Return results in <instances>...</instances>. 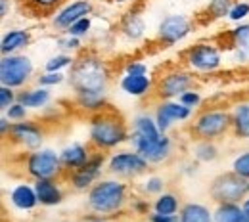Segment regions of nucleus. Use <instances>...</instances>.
<instances>
[{"label": "nucleus", "mask_w": 249, "mask_h": 222, "mask_svg": "<svg viewBox=\"0 0 249 222\" xmlns=\"http://www.w3.org/2000/svg\"><path fill=\"white\" fill-rule=\"evenodd\" d=\"M67 79L75 94H89V92L106 94L109 83V71L98 56L83 54L73 62Z\"/></svg>", "instance_id": "obj_1"}, {"label": "nucleus", "mask_w": 249, "mask_h": 222, "mask_svg": "<svg viewBox=\"0 0 249 222\" xmlns=\"http://www.w3.org/2000/svg\"><path fill=\"white\" fill-rule=\"evenodd\" d=\"M89 140L96 150L106 152L121 146L124 142H130V132L119 115L104 109L100 113H94V117L90 119Z\"/></svg>", "instance_id": "obj_2"}, {"label": "nucleus", "mask_w": 249, "mask_h": 222, "mask_svg": "<svg viewBox=\"0 0 249 222\" xmlns=\"http://www.w3.org/2000/svg\"><path fill=\"white\" fill-rule=\"evenodd\" d=\"M126 184L117 178L98 180L87 195V205L98 217H113L121 213L126 203Z\"/></svg>", "instance_id": "obj_3"}, {"label": "nucleus", "mask_w": 249, "mask_h": 222, "mask_svg": "<svg viewBox=\"0 0 249 222\" xmlns=\"http://www.w3.org/2000/svg\"><path fill=\"white\" fill-rule=\"evenodd\" d=\"M232 128V113L224 109H203L194 125L192 132L199 140H217L218 136L226 134Z\"/></svg>", "instance_id": "obj_4"}, {"label": "nucleus", "mask_w": 249, "mask_h": 222, "mask_svg": "<svg viewBox=\"0 0 249 222\" xmlns=\"http://www.w3.org/2000/svg\"><path fill=\"white\" fill-rule=\"evenodd\" d=\"M35 73L29 56L23 54H10L2 56L0 60V83L10 88H21Z\"/></svg>", "instance_id": "obj_5"}, {"label": "nucleus", "mask_w": 249, "mask_h": 222, "mask_svg": "<svg viewBox=\"0 0 249 222\" xmlns=\"http://www.w3.org/2000/svg\"><path fill=\"white\" fill-rule=\"evenodd\" d=\"M248 193V180L238 176L234 171L218 174L209 188V195L217 203H240Z\"/></svg>", "instance_id": "obj_6"}, {"label": "nucleus", "mask_w": 249, "mask_h": 222, "mask_svg": "<svg viewBox=\"0 0 249 222\" xmlns=\"http://www.w3.org/2000/svg\"><path fill=\"white\" fill-rule=\"evenodd\" d=\"M25 169H27V174L35 178V180H40V178H56L63 169V163L60 154H56L54 150H48V148H40V150H35L31 152L27 159H25Z\"/></svg>", "instance_id": "obj_7"}, {"label": "nucleus", "mask_w": 249, "mask_h": 222, "mask_svg": "<svg viewBox=\"0 0 249 222\" xmlns=\"http://www.w3.org/2000/svg\"><path fill=\"white\" fill-rule=\"evenodd\" d=\"M184 62L197 73H213L222 64V52L213 42H197L186 50Z\"/></svg>", "instance_id": "obj_8"}, {"label": "nucleus", "mask_w": 249, "mask_h": 222, "mask_svg": "<svg viewBox=\"0 0 249 222\" xmlns=\"http://www.w3.org/2000/svg\"><path fill=\"white\" fill-rule=\"evenodd\" d=\"M148 161L142 157L138 152H117L107 161V171L113 176L121 178H134L138 174H144L148 171Z\"/></svg>", "instance_id": "obj_9"}, {"label": "nucleus", "mask_w": 249, "mask_h": 222, "mask_svg": "<svg viewBox=\"0 0 249 222\" xmlns=\"http://www.w3.org/2000/svg\"><path fill=\"white\" fill-rule=\"evenodd\" d=\"M192 33V21L182 14H171L161 19L159 29H157V40L163 46H175L182 42L188 34Z\"/></svg>", "instance_id": "obj_10"}, {"label": "nucleus", "mask_w": 249, "mask_h": 222, "mask_svg": "<svg viewBox=\"0 0 249 222\" xmlns=\"http://www.w3.org/2000/svg\"><path fill=\"white\" fill-rule=\"evenodd\" d=\"M130 144L148 163H163L173 154V140L167 134H161L157 140H146L130 134Z\"/></svg>", "instance_id": "obj_11"}, {"label": "nucleus", "mask_w": 249, "mask_h": 222, "mask_svg": "<svg viewBox=\"0 0 249 222\" xmlns=\"http://www.w3.org/2000/svg\"><path fill=\"white\" fill-rule=\"evenodd\" d=\"M192 86H194V77L190 73L182 69H173L157 81L156 92L161 100H175V98L178 100Z\"/></svg>", "instance_id": "obj_12"}, {"label": "nucleus", "mask_w": 249, "mask_h": 222, "mask_svg": "<svg viewBox=\"0 0 249 222\" xmlns=\"http://www.w3.org/2000/svg\"><path fill=\"white\" fill-rule=\"evenodd\" d=\"M8 136H10V140L14 144L21 146L27 152L40 150L42 148V142H44V130L38 127L36 123H31V121L12 123V128H10Z\"/></svg>", "instance_id": "obj_13"}, {"label": "nucleus", "mask_w": 249, "mask_h": 222, "mask_svg": "<svg viewBox=\"0 0 249 222\" xmlns=\"http://www.w3.org/2000/svg\"><path fill=\"white\" fill-rule=\"evenodd\" d=\"M194 109L186 107L184 103H180L178 100H163L156 109V123L161 132L167 134V130L173 127L175 123H180V121H188L192 117Z\"/></svg>", "instance_id": "obj_14"}, {"label": "nucleus", "mask_w": 249, "mask_h": 222, "mask_svg": "<svg viewBox=\"0 0 249 222\" xmlns=\"http://www.w3.org/2000/svg\"><path fill=\"white\" fill-rule=\"evenodd\" d=\"M104 163H106V157L102 154L90 155V159L81 169L71 172V186L79 191L90 190L98 182V178H100V174L104 171Z\"/></svg>", "instance_id": "obj_15"}, {"label": "nucleus", "mask_w": 249, "mask_h": 222, "mask_svg": "<svg viewBox=\"0 0 249 222\" xmlns=\"http://www.w3.org/2000/svg\"><path fill=\"white\" fill-rule=\"evenodd\" d=\"M92 14V4L89 0H75V2H69L65 8H62L54 17H52V25L58 29V31H67L75 21L87 17Z\"/></svg>", "instance_id": "obj_16"}, {"label": "nucleus", "mask_w": 249, "mask_h": 222, "mask_svg": "<svg viewBox=\"0 0 249 222\" xmlns=\"http://www.w3.org/2000/svg\"><path fill=\"white\" fill-rule=\"evenodd\" d=\"M119 86L126 96H132V98H144L152 92L154 88V81L148 73H142V75H128L123 73L121 81H119Z\"/></svg>", "instance_id": "obj_17"}, {"label": "nucleus", "mask_w": 249, "mask_h": 222, "mask_svg": "<svg viewBox=\"0 0 249 222\" xmlns=\"http://www.w3.org/2000/svg\"><path fill=\"white\" fill-rule=\"evenodd\" d=\"M35 191L38 197V203L42 207H56L63 201V191L62 188L56 184L54 178H40L35 180Z\"/></svg>", "instance_id": "obj_18"}, {"label": "nucleus", "mask_w": 249, "mask_h": 222, "mask_svg": "<svg viewBox=\"0 0 249 222\" xmlns=\"http://www.w3.org/2000/svg\"><path fill=\"white\" fill-rule=\"evenodd\" d=\"M60 157H62V163L65 169L77 171L90 159V150H89V146H85L81 142H73V144L65 146L60 152Z\"/></svg>", "instance_id": "obj_19"}, {"label": "nucleus", "mask_w": 249, "mask_h": 222, "mask_svg": "<svg viewBox=\"0 0 249 222\" xmlns=\"http://www.w3.org/2000/svg\"><path fill=\"white\" fill-rule=\"evenodd\" d=\"M10 203L18 211H23V213H29L36 205H40L35 186H29V184H18L14 190L10 191Z\"/></svg>", "instance_id": "obj_20"}, {"label": "nucleus", "mask_w": 249, "mask_h": 222, "mask_svg": "<svg viewBox=\"0 0 249 222\" xmlns=\"http://www.w3.org/2000/svg\"><path fill=\"white\" fill-rule=\"evenodd\" d=\"M234 60L240 64H249V23H240L230 31Z\"/></svg>", "instance_id": "obj_21"}, {"label": "nucleus", "mask_w": 249, "mask_h": 222, "mask_svg": "<svg viewBox=\"0 0 249 222\" xmlns=\"http://www.w3.org/2000/svg\"><path fill=\"white\" fill-rule=\"evenodd\" d=\"M29 42H31V33L27 31V29H12V31H8L2 36L0 52H2V56L18 54V52L23 50Z\"/></svg>", "instance_id": "obj_22"}, {"label": "nucleus", "mask_w": 249, "mask_h": 222, "mask_svg": "<svg viewBox=\"0 0 249 222\" xmlns=\"http://www.w3.org/2000/svg\"><path fill=\"white\" fill-rule=\"evenodd\" d=\"M161 134H165V132L159 130L156 117H152L148 113H140L132 119V136L146 138V140H157Z\"/></svg>", "instance_id": "obj_23"}, {"label": "nucleus", "mask_w": 249, "mask_h": 222, "mask_svg": "<svg viewBox=\"0 0 249 222\" xmlns=\"http://www.w3.org/2000/svg\"><path fill=\"white\" fill-rule=\"evenodd\" d=\"M178 222H215L213 211L201 203H184L178 213Z\"/></svg>", "instance_id": "obj_24"}, {"label": "nucleus", "mask_w": 249, "mask_h": 222, "mask_svg": "<svg viewBox=\"0 0 249 222\" xmlns=\"http://www.w3.org/2000/svg\"><path fill=\"white\" fill-rule=\"evenodd\" d=\"M52 100V94L48 88L44 86H36V88H27L23 92L18 94V102H21L27 109H40L46 107Z\"/></svg>", "instance_id": "obj_25"}, {"label": "nucleus", "mask_w": 249, "mask_h": 222, "mask_svg": "<svg viewBox=\"0 0 249 222\" xmlns=\"http://www.w3.org/2000/svg\"><path fill=\"white\" fill-rule=\"evenodd\" d=\"M213 217L215 222H248L246 211L240 203H217Z\"/></svg>", "instance_id": "obj_26"}, {"label": "nucleus", "mask_w": 249, "mask_h": 222, "mask_svg": "<svg viewBox=\"0 0 249 222\" xmlns=\"http://www.w3.org/2000/svg\"><path fill=\"white\" fill-rule=\"evenodd\" d=\"M121 33L128 40H140L146 34V23H144L142 16L136 12L126 14L121 21Z\"/></svg>", "instance_id": "obj_27"}, {"label": "nucleus", "mask_w": 249, "mask_h": 222, "mask_svg": "<svg viewBox=\"0 0 249 222\" xmlns=\"http://www.w3.org/2000/svg\"><path fill=\"white\" fill-rule=\"evenodd\" d=\"M232 130L238 138H249V102H240L232 111Z\"/></svg>", "instance_id": "obj_28"}, {"label": "nucleus", "mask_w": 249, "mask_h": 222, "mask_svg": "<svg viewBox=\"0 0 249 222\" xmlns=\"http://www.w3.org/2000/svg\"><path fill=\"white\" fill-rule=\"evenodd\" d=\"M180 199L177 193L173 191H163L157 195V199L154 201L152 209L154 213H159V215H178L180 213Z\"/></svg>", "instance_id": "obj_29"}, {"label": "nucleus", "mask_w": 249, "mask_h": 222, "mask_svg": "<svg viewBox=\"0 0 249 222\" xmlns=\"http://www.w3.org/2000/svg\"><path fill=\"white\" fill-rule=\"evenodd\" d=\"M75 102L81 109L90 111V113H100L106 109L107 102H106V94H96V92H89V94H75Z\"/></svg>", "instance_id": "obj_30"}, {"label": "nucleus", "mask_w": 249, "mask_h": 222, "mask_svg": "<svg viewBox=\"0 0 249 222\" xmlns=\"http://www.w3.org/2000/svg\"><path fill=\"white\" fill-rule=\"evenodd\" d=\"M192 154H194V159L199 163H211L218 157V148L215 146L213 140H199L194 146Z\"/></svg>", "instance_id": "obj_31"}, {"label": "nucleus", "mask_w": 249, "mask_h": 222, "mask_svg": "<svg viewBox=\"0 0 249 222\" xmlns=\"http://www.w3.org/2000/svg\"><path fill=\"white\" fill-rule=\"evenodd\" d=\"M73 62H75V60H73L69 54H56V56H52V58H48V60H46V64H44V71L63 73V69L71 67Z\"/></svg>", "instance_id": "obj_32"}, {"label": "nucleus", "mask_w": 249, "mask_h": 222, "mask_svg": "<svg viewBox=\"0 0 249 222\" xmlns=\"http://www.w3.org/2000/svg\"><path fill=\"white\" fill-rule=\"evenodd\" d=\"M232 0H211L209 6H207V12L211 14L213 19H220L224 16L230 14V8H232Z\"/></svg>", "instance_id": "obj_33"}, {"label": "nucleus", "mask_w": 249, "mask_h": 222, "mask_svg": "<svg viewBox=\"0 0 249 222\" xmlns=\"http://www.w3.org/2000/svg\"><path fill=\"white\" fill-rule=\"evenodd\" d=\"M92 29V19H90V16H87V17H83V19H79V21H75L69 29H67V34H71V36H77V38H83V36H87L89 33Z\"/></svg>", "instance_id": "obj_34"}, {"label": "nucleus", "mask_w": 249, "mask_h": 222, "mask_svg": "<svg viewBox=\"0 0 249 222\" xmlns=\"http://www.w3.org/2000/svg\"><path fill=\"white\" fill-rule=\"evenodd\" d=\"M163 188H165V180L161 176H148L142 182V191L146 195H159L163 193Z\"/></svg>", "instance_id": "obj_35"}, {"label": "nucleus", "mask_w": 249, "mask_h": 222, "mask_svg": "<svg viewBox=\"0 0 249 222\" xmlns=\"http://www.w3.org/2000/svg\"><path fill=\"white\" fill-rule=\"evenodd\" d=\"M65 81V75L63 73H52V71H44L38 79H36V85L38 86H44V88H50V86H58Z\"/></svg>", "instance_id": "obj_36"}, {"label": "nucleus", "mask_w": 249, "mask_h": 222, "mask_svg": "<svg viewBox=\"0 0 249 222\" xmlns=\"http://www.w3.org/2000/svg\"><path fill=\"white\" fill-rule=\"evenodd\" d=\"M232 171H234L238 176L249 180V152L240 154L238 157L232 161Z\"/></svg>", "instance_id": "obj_37"}, {"label": "nucleus", "mask_w": 249, "mask_h": 222, "mask_svg": "<svg viewBox=\"0 0 249 222\" xmlns=\"http://www.w3.org/2000/svg\"><path fill=\"white\" fill-rule=\"evenodd\" d=\"M12 123H18V121H25L27 117V107L21 103V102H16L14 105H10L6 111H2Z\"/></svg>", "instance_id": "obj_38"}, {"label": "nucleus", "mask_w": 249, "mask_h": 222, "mask_svg": "<svg viewBox=\"0 0 249 222\" xmlns=\"http://www.w3.org/2000/svg\"><path fill=\"white\" fill-rule=\"evenodd\" d=\"M248 16H249V2H236V4L230 8L228 19L234 21V23H240V21H244Z\"/></svg>", "instance_id": "obj_39"}, {"label": "nucleus", "mask_w": 249, "mask_h": 222, "mask_svg": "<svg viewBox=\"0 0 249 222\" xmlns=\"http://www.w3.org/2000/svg\"><path fill=\"white\" fill-rule=\"evenodd\" d=\"M18 102V94L14 92V88H10V86H0V109L2 111H6L10 105H14Z\"/></svg>", "instance_id": "obj_40"}, {"label": "nucleus", "mask_w": 249, "mask_h": 222, "mask_svg": "<svg viewBox=\"0 0 249 222\" xmlns=\"http://www.w3.org/2000/svg\"><path fill=\"white\" fill-rule=\"evenodd\" d=\"M178 102H180V103H184V105L190 107V109H194V107H197V105L201 103V94H199L197 90L190 88L188 92H184V94L178 98Z\"/></svg>", "instance_id": "obj_41"}, {"label": "nucleus", "mask_w": 249, "mask_h": 222, "mask_svg": "<svg viewBox=\"0 0 249 222\" xmlns=\"http://www.w3.org/2000/svg\"><path fill=\"white\" fill-rule=\"evenodd\" d=\"M58 46L65 50V52H73V50H79L81 48V38H77V36H71V34H67L65 33V36L62 38H58Z\"/></svg>", "instance_id": "obj_42"}, {"label": "nucleus", "mask_w": 249, "mask_h": 222, "mask_svg": "<svg viewBox=\"0 0 249 222\" xmlns=\"http://www.w3.org/2000/svg\"><path fill=\"white\" fill-rule=\"evenodd\" d=\"M60 2L62 0H29V4H31L35 10H38V12H48V10L56 8Z\"/></svg>", "instance_id": "obj_43"}, {"label": "nucleus", "mask_w": 249, "mask_h": 222, "mask_svg": "<svg viewBox=\"0 0 249 222\" xmlns=\"http://www.w3.org/2000/svg\"><path fill=\"white\" fill-rule=\"evenodd\" d=\"M124 73H128V75H142V73H148V65L142 64V62H130V64L124 65Z\"/></svg>", "instance_id": "obj_44"}, {"label": "nucleus", "mask_w": 249, "mask_h": 222, "mask_svg": "<svg viewBox=\"0 0 249 222\" xmlns=\"http://www.w3.org/2000/svg\"><path fill=\"white\" fill-rule=\"evenodd\" d=\"M130 207H132V211H134L136 215H148L150 209H152V205L148 203V199H134Z\"/></svg>", "instance_id": "obj_45"}, {"label": "nucleus", "mask_w": 249, "mask_h": 222, "mask_svg": "<svg viewBox=\"0 0 249 222\" xmlns=\"http://www.w3.org/2000/svg\"><path fill=\"white\" fill-rule=\"evenodd\" d=\"M148 222H178V215H159V213H152L148 217Z\"/></svg>", "instance_id": "obj_46"}, {"label": "nucleus", "mask_w": 249, "mask_h": 222, "mask_svg": "<svg viewBox=\"0 0 249 222\" xmlns=\"http://www.w3.org/2000/svg\"><path fill=\"white\" fill-rule=\"evenodd\" d=\"M10 128H12V123H10V119H8L6 115H2V117H0V132H2V136H8Z\"/></svg>", "instance_id": "obj_47"}, {"label": "nucleus", "mask_w": 249, "mask_h": 222, "mask_svg": "<svg viewBox=\"0 0 249 222\" xmlns=\"http://www.w3.org/2000/svg\"><path fill=\"white\" fill-rule=\"evenodd\" d=\"M242 207H244V211H246V217H248V222H249V197H246V199L242 201Z\"/></svg>", "instance_id": "obj_48"}, {"label": "nucleus", "mask_w": 249, "mask_h": 222, "mask_svg": "<svg viewBox=\"0 0 249 222\" xmlns=\"http://www.w3.org/2000/svg\"><path fill=\"white\" fill-rule=\"evenodd\" d=\"M0 4H2V17H6L8 16V0H0Z\"/></svg>", "instance_id": "obj_49"}, {"label": "nucleus", "mask_w": 249, "mask_h": 222, "mask_svg": "<svg viewBox=\"0 0 249 222\" xmlns=\"http://www.w3.org/2000/svg\"><path fill=\"white\" fill-rule=\"evenodd\" d=\"M92 222H106V221H104V219L100 217V219H96V221H92Z\"/></svg>", "instance_id": "obj_50"}, {"label": "nucleus", "mask_w": 249, "mask_h": 222, "mask_svg": "<svg viewBox=\"0 0 249 222\" xmlns=\"http://www.w3.org/2000/svg\"><path fill=\"white\" fill-rule=\"evenodd\" d=\"M115 2H124V0H115Z\"/></svg>", "instance_id": "obj_51"}, {"label": "nucleus", "mask_w": 249, "mask_h": 222, "mask_svg": "<svg viewBox=\"0 0 249 222\" xmlns=\"http://www.w3.org/2000/svg\"><path fill=\"white\" fill-rule=\"evenodd\" d=\"M248 191H249V180H248Z\"/></svg>", "instance_id": "obj_52"}, {"label": "nucleus", "mask_w": 249, "mask_h": 222, "mask_svg": "<svg viewBox=\"0 0 249 222\" xmlns=\"http://www.w3.org/2000/svg\"><path fill=\"white\" fill-rule=\"evenodd\" d=\"M60 222H69V221H60Z\"/></svg>", "instance_id": "obj_53"}]
</instances>
